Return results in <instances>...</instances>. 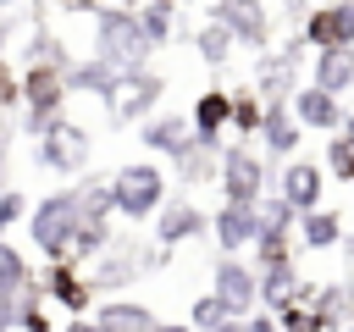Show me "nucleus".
<instances>
[{"instance_id":"obj_41","label":"nucleus","mask_w":354,"mask_h":332,"mask_svg":"<svg viewBox=\"0 0 354 332\" xmlns=\"http://www.w3.org/2000/svg\"><path fill=\"white\" fill-rule=\"evenodd\" d=\"M100 6H116V0H100Z\"/></svg>"},{"instance_id":"obj_16","label":"nucleus","mask_w":354,"mask_h":332,"mask_svg":"<svg viewBox=\"0 0 354 332\" xmlns=\"http://www.w3.org/2000/svg\"><path fill=\"white\" fill-rule=\"evenodd\" d=\"M188 116H177V111H155L149 122H138V144L149 149V155H160V160H171L183 144H188Z\"/></svg>"},{"instance_id":"obj_13","label":"nucleus","mask_w":354,"mask_h":332,"mask_svg":"<svg viewBox=\"0 0 354 332\" xmlns=\"http://www.w3.org/2000/svg\"><path fill=\"white\" fill-rule=\"evenodd\" d=\"M254 232H260L254 205H227V199H221V205L210 210V238H216V249H221V255H249Z\"/></svg>"},{"instance_id":"obj_11","label":"nucleus","mask_w":354,"mask_h":332,"mask_svg":"<svg viewBox=\"0 0 354 332\" xmlns=\"http://www.w3.org/2000/svg\"><path fill=\"white\" fill-rule=\"evenodd\" d=\"M299 33H304L310 50H332V44L354 50V0H326V6H315Z\"/></svg>"},{"instance_id":"obj_5","label":"nucleus","mask_w":354,"mask_h":332,"mask_svg":"<svg viewBox=\"0 0 354 332\" xmlns=\"http://www.w3.org/2000/svg\"><path fill=\"white\" fill-rule=\"evenodd\" d=\"M39 149V166L44 172H55V177H83L88 172V160H94V138H88V127L83 122H72V116H61L50 133H39L33 138Z\"/></svg>"},{"instance_id":"obj_9","label":"nucleus","mask_w":354,"mask_h":332,"mask_svg":"<svg viewBox=\"0 0 354 332\" xmlns=\"http://www.w3.org/2000/svg\"><path fill=\"white\" fill-rule=\"evenodd\" d=\"M210 22H221L232 33V44H243V50H266V39H271L266 0H216L210 6Z\"/></svg>"},{"instance_id":"obj_37","label":"nucleus","mask_w":354,"mask_h":332,"mask_svg":"<svg viewBox=\"0 0 354 332\" xmlns=\"http://www.w3.org/2000/svg\"><path fill=\"white\" fill-rule=\"evenodd\" d=\"M155 332H194L188 321H155Z\"/></svg>"},{"instance_id":"obj_17","label":"nucleus","mask_w":354,"mask_h":332,"mask_svg":"<svg viewBox=\"0 0 354 332\" xmlns=\"http://www.w3.org/2000/svg\"><path fill=\"white\" fill-rule=\"evenodd\" d=\"M310 83H315V89H326V94L354 89V50H343V44L315 50V55H310Z\"/></svg>"},{"instance_id":"obj_28","label":"nucleus","mask_w":354,"mask_h":332,"mask_svg":"<svg viewBox=\"0 0 354 332\" xmlns=\"http://www.w3.org/2000/svg\"><path fill=\"white\" fill-rule=\"evenodd\" d=\"M105 249H111V221H83V216H77V232H72V255H66V260L77 266V260H94V255H105Z\"/></svg>"},{"instance_id":"obj_8","label":"nucleus","mask_w":354,"mask_h":332,"mask_svg":"<svg viewBox=\"0 0 354 332\" xmlns=\"http://www.w3.org/2000/svg\"><path fill=\"white\" fill-rule=\"evenodd\" d=\"M205 232H210V210L199 199H188V194H177V199H166L155 210V249H177V243L205 238Z\"/></svg>"},{"instance_id":"obj_20","label":"nucleus","mask_w":354,"mask_h":332,"mask_svg":"<svg viewBox=\"0 0 354 332\" xmlns=\"http://www.w3.org/2000/svg\"><path fill=\"white\" fill-rule=\"evenodd\" d=\"M293 232H299V243H304V249H315V255H326V249H337V243H343V216L321 205V210H304Z\"/></svg>"},{"instance_id":"obj_24","label":"nucleus","mask_w":354,"mask_h":332,"mask_svg":"<svg viewBox=\"0 0 354 332\" xmlns=\"http://www.w3.org/2000/svg\"><path fill=\"white\" fill-rule=\"evenodd\" d=\"M33 288H39V271L11 238H0V293H33Z\"/></svg>"},{"instance_id":"obj_12","label":"nucleus","mask_w":354,"mask_h":332,"mask_svg":"<svg viewBox=\"0 0 354 332\" xmlns=\"http://www.w3.org/2000/svg\"><path fill=\"white\" fill-rule=\"evenodd\" d=\"M271 194H282V199H288L299 216H304V210H321V194H326V172H321L315 160H299V155H293V160L282 166V177L271 183Z\"/></svg>"},{"instance_id":"obj_14","label":"nucleus","mask_w":354,"mask_h":332,"mask_svg":"<svg viewBox=\"0 0 354 332\" xmlns=\"http://www.w3.org/2000/svg\"><path fill=\"white\" fill-rule=\"evenodd\" d=\"M44 299L50 304H61L66 315H83L88 304H94V288H88V277L72 266V260H50V271H44Z\"/></svg>"},{"instance_id":"obj_15","label":"nucleus","mask_w":354,"mask_h":332,"mask_svg":"<svg viewBox=\"0 0 354 332\" xmlns=\"http://www.w3.org/2000/svg\"><path fill=\"white\" fill-rule=\"evenodd\" d=\"M299 138H304V127L293 122L288 100H266V116H260V144H266L277 160H293V155H299Z\"/></svg>"},{"instance_id":"obj_3","label":"nucleus","mask_w":354,"mask_h":332,"mask_svg":"<svg viewBox=\"0 0 354 332\" xmlns=\"http://www.w3.org/2000/svg\"><path fill=\"white\" fill-rule=\"evenodd\" d=\"M72 232H77V205H72V188L61 194H44L28 205V238L44 260H66L72 255Z\"/></svg>"},{"instance_id":"obj_40","label":"nucleus","mask_w":354,"mask_h":332,"mask_svg":"<svg viewBox=\"0 0 354 332\" xmlns=\"http://www.w3.org/2000/svg\"><path fill=\"white\" fill-rule=\"evenodd\" d=\"M216 332H243V321H227V326H216Z\"/></svg>"},{"instance_id":"obj_7","label":"nucleus","mask_w":354,"mask_h":332,"mask_svg":"<svg viewBox=\"0 0 354 332\" xmlns=\"http://www.w3.org/2000/svg\"><path fill=\"white\" fill-rule=\"evenodd\" d=\"M210 293H216L232 315H249V310H260V271H254L243 255H221L216 271H210Z\"/></svg>"},{"instance_id":"obj_35","label":"nucleus","mask_w":354,"mask_h":332,"mask_svg":"<svg viewBox=\"0 0 354 332\" xmlns=\"http://www.w3.org/2000/svg\"><path fill=\"white\" fill-rule=\"evenodd\" d=\"M243 332H282V326H277L271 310H249V315H243Z\"/></svg>"},{"instance_id":"obj_30","label":"nucleus","mask_w":354,"mask_h":332,"mask_svg":"<svg viewBox=\"0 0 354 332\" xmlns=\"http://www.w3.org/2000/svg\"><path fill=\"white\" fill-rule=\"evenodd\" d=\"M227 321H243V315H232L216 293H199V299L188 304V326H194V332H216V326H227Z\"/></svg>"},{"instance_id":"obj_18","label":"nucleus","mask_w":354,"mask_h":332,"mask_svg":"<svg viewBox=\"0 0 354 332\" xmlns=\"http://www.w3.org/2000/svg\"><path fill=\"white\" fill-rule=\"evenodd\" d=\"M111 89H116V72L105 66V61H94V55H77L72 66H66V94H83V100H111Z\"/></svg>"},{"instance_id":"obj_6","label":"nucleus","mask_w":354,"mask_h":332,"mask_svg":"<svg viewBox=\"0 0 354 332\" xmlns=\"http://www.w3.org/2000/svg\"><path fill=\"white\" fill-rule=\"evenodd\" d=\"M216 188H221L227 205H260L271 194V172H266V160L254 149L227 144L221 149V166H216Z\"/></svg>"},{"instance_id":"obj_31","label":"nucleus","mask_w":354,"mask_h":332,"mask_svg":"<svg viewBox=\"0 0 354 332\" xmlns=\"http://www.w3.org/2000/svg\"><path fill=\"white\" fill-rule=\"evenodd\" d=\"M321 172H332L337 183H354V127L332 133V144H326V160H321Z\"/></svg>"},{"instance_id":"obj_34","label":"nucleus","mask_w":354,"mask_h":332,"mask_svg":"<svg viewBox=\"0 0 354 332\" xmlns=\"http://www.w3.org/2000/svg\"><path fill=\"white\" fill-rule=\"evenodd\" d=\"M17 332H50V315H44L39 304H28V310H22V321H17Z\"/></svg>"},{"instance_id":"obj_4","label":"nucleus","mask_w":354,"mask_h":332,"mask_svg":"<svg viewBox=\"0 0 354 332\" xmlns=\"http://www.w3.org/2000/svg\"><path fill=\"white\" fill-rule=\"evenodd\" d=\"M160 94H166V77L138 66V72H116V89L105 100V122L111 127H127V122H149L160 111Z\"/></svg>"},{"instance_id":"obj_2","label":"nucleus","mask_w":354,"mask_h":332,"mask_svg":"<svg viewBox=\"0 0 354 332\" xmlns=\"http://www.w3.org/2000/svg\"><path fill=\"white\" fill-rule=\"evenodd\" d=\"M171 177L160 172V160H127L111 172V210L127 216V221H149L171 194Z\"/></svg>"},{"instance_id":"obj_33","label":"nucleus","mask_w":354,"mask_h":332,"mask_svg":"<svg viewBox=\"0 0 354 332\" xmlns=\"http://www.w3.org/2000/svg\"><path fill=\"white\" fill-rule=\"evenodd\" d=\"M310 11H315L310 0H282V17H288V28H293V33L304 28V17H310Z\"/></svg>"},{"instance_id":"obj_27","label":"nucleus","mask_w":354,"mask_h":332,"mask_svg":"<svg viewBox=\"0 0 354 332\" xmlns=\"http://www.w3.org/2000/svg\"><path fill=\"white\" fill-rule=\"evenodd\" d=\"M171 166H177V177L194 188V183H205V177H216V166H221V155H210V149H199L194 144V133H188V144L171 155Z\"/></svg>"},{"instance_id":"obj_19","label":"nucleus","mask_w":354,"mask_h":332,"mask_svg":"<svg viewBox=\"0 0 354 332\" xmlns=\"http://www.w3.org/2000/svg\"><path fill=\"white\" fill-rule=\"evenodd\" d=\"M94 321H100L105 332H155L160 315H155L149 304H133V299H100Z\"/></svg>"},{"instance_id":"obj_38","label":"nucleus","mask_w":354,"mask_h":332,"mask_svg":"<svg viewBox=\"0 0 354 332\" xmlns=\"http://www.w3.org/2000/svg\"><path fill=\"white\" fill-rule=\"evenodd\" d=\"M28 6H39V11H55V6H66V0H28Z\"/></svg>"},{"instance_id":"obj_10","label":"nucleus","mask_w":354,"mask_h":332,"mask_svg":"<svg viewBox=\"0 0 354 332\" xmlns=\"http://www.w3.org/2000/svg\"><path fill=\"white\" fill-rule=\"evenodd\" d=\"M288 111H293V122L299 127H310V133H343V122H348V111H343V100L337 94H326V89H315V83H304V89H293L288 94Z\"/></svg>"},{"instance_id":"obj_36","label":"nucleus","mask_w":354,"mask_h":332,"mask_svg":"<svg viewBox=\"0 0 354 332\" xmlns=\"http://www.w3.org/2000/svg\"><path fill=\"white\" fill-rule=\"evenodd\" d=\"M61 332H105V326H100L94 315H66V326H61Z\"/></svg>"},{"instance_id":"obj_32","label":"nucleus","mask_w":354,"mask_h":332,"mask_svg":"<svg viewBox=\"0 0 354 332\" xmlns=\"http://www.w3.org/2000/svg\"><path fill=\"white\" fill-rule=\"evenodd\" d=\"M28 205H33V199H28L22 188H0V238H6L22 216H28Z\"/></svg>"},{"instance_id":"obj_21","label":"nucleus","mask_w":354,"mask_h":332,"mask_svg":"<svg viewBox=\"0 0 354 332\" xmlns=\"http://www.w3.org/2000/svg\"><path fill=\"white\" fill-rule=\"evenodd\" d=\"M133 17H138V33L149 39V50L171 44V33H177V0H144V6H133Z\"/></svg>"},{"instance_id":"obj_29","label":"nucleus","mask_w":354,"mask_h":332,"mask_svg":"<svg viewBox=\"0 0 354 332\" xmlns=\"http://www.w3.org/2000/svg\"><path fill=\"white\" fill-rule=\"evenodd\" d=\"M227 100H232V133H238V138H249V133H260V116H266V100H260L254 89H232Z\"/></svg>"},{"instance_id":"obj_1","label":"nucleus","mask_w":354,"mask_h":332,"mask_svg":"<svg viewBox=\"0 0 354 332\" xmlns=\"http://www.w3.org/2000/svg\"><path fill=\"white\" fill-rule=\"evenodd\" d=\"M94 61H105L111 72H138V66H149V39L138 33V17L127 11V6H94Z\"/></svg>"},{"instance_id":"obj_26","label":"nucleus","mask_w":354,"mask_h":332,"mask_svg":"<svg viewBox=\"0 0 354 332\" xmlns=\"http://www.w3.org/2000/svg\"><path fill=\"white\" fill-rule=\"evenodd\" d=\"M293 89H299V66H288L282 55H266V61H260V89H254V94H260V100H288Z\"/></svg>"},{"instance_id":"obj_25","label":"nucleus","mask_w":354,"mask_h":332,"mask_svg":"<svg viewBox=\"0 0 354 332\" xmlns=\"http://www.w3.org/2000/svg\"><path fill=\"white\" fill-rule=\"evenodd\" d=\"M72 205L83 221H111V177H83L72 188Z\"/></svg>"},{"instance_id":"obj_23","label":"nucleus","mask_w":354,"mask_h":332,"mask_svg":"<svg viewBox=\"0 0 354 332\" xmlns=\"http://www.w3.org/2000/svg\"><path fill=\"white\" fill-rule=\"evenodd\" d=\"M293 293H299V266H293V260L260 266V310H282Z\"/></svg>"},{"instance_id":"obj_39","label":"nucleus","mask_w":354,"mask_h":332,"mask_svg":"<svg viewBox=\"0 0 354 332\" xmlns=\"http://www.w3.org/2000/svg\"><path fill=\"white\" fill-rule=\"evenodd\" d=\"M0 183H6V127H0Z\"/></svg>"},{"instance_id":"obj_22","label":"nucleus","mask_w":354,"mask_h":332,"mask_svg":"<svg viewBox=\"0 0 354 332\" xmlns=\"http://www.w3.org/2000/svg\"><path fill=\"white\" fill-rule=\"evenodd\" d=\"M188 44H194V55H199L205 66H227V61H232V50H238V44H232V33H227L221 22H210V17L188 33Z\"/></svg>"}]
</instances>
